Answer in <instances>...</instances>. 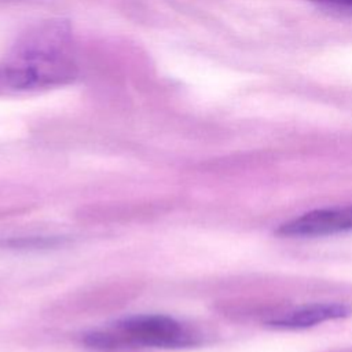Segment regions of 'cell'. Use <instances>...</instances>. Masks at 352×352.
<instances>
[{"label":"cell","instance_id":"1","mask_svg":"<svg viewBox=\"0 0 352 352\" xmlns=\"http://www.w3.org/2000/svg\"><path fill=\"white\" fill-rule=\"evenodd\" d=\"M70 43V30L63 22L36 28L15 45L3 66V78L16 89L47 88L70 81L76 76Z\"/></svg>","mask_w":352,"mask_h":352},{"label":"cell","instance_id":"3","mask_svg":"<svg viewBox=\"0 0 352 352\" xmlns=\"http://www.w3.org/2000/svg\"><path fill=\"white\" fill-rule=\"evenodd\" d=\"M352 231V205L307 212L282 223L276 234L282 236H324Z\"/></svg>","mask_w":352,"mask_h":352},{"label":"cell","instance_id":"2","mask_svg":"<svg viewBox=\"0 0 352 352\" xmlns=\"http://www.w3.org/2000/svg\"><path fill=\"white\" fill-rule=\"evenodd\" d=\"M197 336L180 322L165 315H139L121 320L107 331H92L84 342L95 349L125 346L183 348L197 344Z\"/></svg>","mask_w":352,"mask_h":352},{"label":"cell","instance_id":"6","mask_svg":"<svg viewBox=\"0 0 352 352\" xmlns=\"http://www.w3.org/2000/svg\"><path fill=\"white\" fill-rule=\"evenodd\" d=\"M308 1L323 4V6H331V7L352 8V0H308Z\"/></svg>","mask_w":352,"mask_h":352},{"label":"cell","instance_id":"4","mask_svg":"<svg viewBox=\"0 0 352 352\" xmlns=\"http://www.w3.org/2000/svg\"><path fill=\"white\" fill-rule=\"evenodd\" d=\"M352 314V308L341 302H314L282 312L271 318L267 323L278 329H305L318 323L346 318Z\"/></svg>","mask_w":352,"mask_h":352},{"label":"cell","instance_id":"5","mask_svg":"<svg viewBox=\"0 0 352 352\" xmlns=\"http://www.w3.org/2000/svg\"><path fill=\"white\" fill-rule=\"evenodd\" d=\"M63 236H18L1 239L0 246L8 249H47L63 245Z\"/></svg>","mask_w":352,"mask_h":352}]
</instances>
